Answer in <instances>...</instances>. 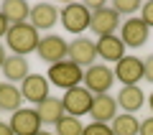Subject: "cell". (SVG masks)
<instances>
[{
	"mask_svg": "<svg viewBox=\"0 0 153 135\" xmlns=\"http://www.w3.org/2000/svg\"><path fill=\"white\" fill-rule=\"evenodd\" d=\"M46 79H49V84L54 87H61V89H74V87H79L84 82V69L82 66H76L74 61H59V64L49 66V71H46Z\"/></svg>",
	"mask_w": 153,
	"mask_h": 135,
	"instance_id": "7a4b0ae2",
	"label": "cell"
},
{
	"mask_svg": "<svg viewBox=\"0 0 153 135\" xmlns=\"http://www.w3.org/2000/svg\"><path fill=\"white\" fill-rule=\"evenodd\" d=\"M5 46L10 49V54H18V56H28L38 49L41 43V36L38 31L31 26V23H18V26H10L5 33Z\"/></svg>",
	"mask_w": 153,
	"mask_h": 135,
	"instance_id": "6da1fadb",
	"label": "cell"
},
{
	"mask_svg": "<svg viewBox=\"0 0 153 135\" xmlns=\"http://www.w3.org/2000/svg\"><path fill=\"white\" fill-rule=\"evenodd\" d=\"M54 128H56L54 130L56 135H82L84 133V122L79 117H71V115H64Z\"/></svg>",
	"mask_w": 153,
	"mask_h": 135,
	"instance_id": "7402d4cb",
	"label": "cell"
},
{
	"mask_svg": "<svg viewBox=\"0 0 153 135\" xmlns=\"http://www.w3.org/2000/svg\"><path fill=\"white\" fill-rule=\"evenodd\" d=\"M59 8L51 5V3H36V5H31V18H28V23H31L36 31H51V28L59 23Z\"/></svg>",
	"mask_w": 153,
	"mask_h": 135,
	"instance_id": "4fadbf2b",
	"label": "cell"
},
{
	"mask_svg": "<svg viewBox=\"0 0 153 135\" xmlns=\"http://www.w3.org/2000/svg\"><path fill=\"white\" fill-rule=\"evenodd\" d=\"M94 46H97V56L102 61H117L125 56V43H123V38L115 33V36H102L94 41Z\"/></svg>",
	"mask_w": 153,
	"mask_h": 135,
	"instance_id": "9a60e30c",
	"label": "cell"
},
{
	"mask_svg": "<svg viewBox=\"0 0 153 135\" xmlns=\"http://www.w3.org/2000/svg\"><path fill=\"white\" fill-rule=\"evenodd\" d=\"M82 135H115V133L107 122H89V125H84Z\"/></svg>",
	"mask_w": 153,
	"mask_h": 135,
	"instance_id": "cb8c5ba5",
	"label": "cell"
},
{
	"mask_svg": "<svg viewBox=\"0 0 153 135\" xmlns=\"http://www.w3.org/2000/svg\"><path fill=\"white\" fill-rule=\"evenodd\" d=\"M84 5H87L89 13H97V10H102V8H107V3H105V0H89V3H84Z\"/></svg>",
	"mask_w": 153,
	"mask_h": 135,
	"instance_id": "83f0119b",
	"label": "cell"
},
{
	"mask_svg": "<svg viewBox=\"0 0 153 135\" xmlns=\"http://www.w3.org/2000/svg\"><path fill=\"white\" fill-rule=\"evenodd\" d=\"M140 21L146 23L148 28H153V0H148V3L140 5Z\"/></svg>",
	"mask_w": 153,
	"mask_h": 135,
	"instance_id": "d4e9b609",
	"label": "cell"
},
{
	"mask_svg": "<svg viewBox=\"0 0 153 135\" xmlns=\"http://www.w3.org/2000/svg\"><path fill=\"white\" fill-rule=\"evenodd\" d=\"M23 94H21V87L10 84V82H3L0 84V112H18L23 107Z\"/></svg>",
	"mask_w": 153,
	"mask_h": 135,
	"instance_id": "d6986e66",
	"label": "cell"
},
{
	"mask_svg": "<svg viewBox=\"0 0 153 135\" xmlns=\"http://www.w3.org/2000/svg\"><path fill=\"white\" fill-rule=\"evenodd\" d=\"M143 79L153 84V54H148L146 59H143Z\"/></svg>",
	"mask_w": 153,
	"mask_h": 135,
	"instance_id": "484cf974",
	"label": "cell"
},
{
	"mask_svg": "<svg viewBox=\"0 0 153 135\" xmlns=\"http://www.w3.org/2000/svg\"><path fill=\"white\" fill-rule=\"evenodd\" d=\"M143 3H138V0H112V10L120 13V16H135L138 10H140Z\"/></svg>",
	"mask_w": 153,
	"mask_h": 135,
	"instance_id": "603a6c76",
	"label": "cell"
},
{
	"mask_svg": "<svg viewBox=\"0 0 153 135\" xmlns=\"http://www.w3.org/2000/svg\"><path fill=\"white\" fill-rule=\"evenodd\" d=\"M8 28H10V23H8V18L0 13V38H5V33H8Z\"/></svg>",
	"mask_w": 153,
	"mask_h": 135,
	"instance_id": "f1b7e54d",
	"label": "cell"
},
{
	"mask_svg": "<svg viewBox=\"0 0 153 135\" xmlns=\"http://www.w3.org/2000/svg\"><path fill=\"white\" fill-rule=\"evenodd\" d=\"M115 99H117V105H120L125 112L135 115L138 110L143 107V105L148 102L146 92L140 89V84H133V87H120V92L115 94Z\"/></svg>",
	"mask_w": 153,
	"mask_h": 135,
	"instance_id": "2e32d148",
	"label": "cell"
},
{
	"mask_svg": "<svg viewBox=\"0 0 153 135\" xmlns=\"http://www.w3.org/2000/svg\"><path fill=\"white\" fill-rule=\"evenodd\" d=\"M97 46H94L92 38L87 36H76L74 41L69 43V61H74L76 66H82V69H89V66L97 64Z\"/></svg>",
	"mask_w": 153,
	"mask_h": 135,
	"instance_id": "ba28073f",
	"label": "cell"
},
{
	"mask_svg": "<svg viewBox=\"0 0 153 135\" xmlns=\"http://www.w3.org/2000/svg\"><path fill=\"white\" fill-rule=\"evenodd\" d=\"M10 128L16 135H36L44 130V122L38 117L36 107H21L18 112L10 115Z\"/></svg>",
	"mask_w": 153,
	"mask_h": 135,
	"instance_id": "9c48e42d",
	"label": "cell"
},
{
	"mask_svg": "<svg viewBox=\"0 0 153 135\" xmlns=\"http://www.w3.org/2000/svg\"><path fill=\"white\" fill-rule=\"evenodd\" d=\"M5 59H8V49H5V43H0V69L5 64Z\"/></svg>",
	"mask_w": 153,
	"mask_h": 135,
	"instance_id": "4dcf8cb0",
	"label": "cell"
},
{
	"mask_svg": "<svg viewBox=\"0 0 153 135\" xmlns=\"http://www.w3.org/2000/svg\"><path fill=\"white\" fill-rule=\"evenodd\" d=\"M0 71H3V76H5V82H10V84L23 82L28 74H31V69H28V59H26V56H18V54L8 56Z\"/></svg>",
	"mask_w": 153,
	"mask_h": 135,
	"instance_id": "ac0fdd59",
	"label": "cell"
},
{
	"mask_svg": "<svg viewBox=\"0 0 153 135\" xmlns=\"http://www.w3.org/2000/svg\"><path fill=\"white\" fill-rule=\"evenodd\" d=\"M21 94L26 102L41 105L49 97V79H46V74H28L21 82Z\"/></svg>",
	"mask_w": 153,
	"mask_h": 135,
	"instance_id": "7c38bea8",
	"label": "cell"
},
{
	"mask_svg": "<svg viewBox=\"0 0 153 135\" xmlns=\"http://www.w3.org/2000/svg\"><path fill=\"white\" fill-rule=\"evenodd\" d=\"M120 38H123V43H125V49L128 46H130V49H140L143 43L151 38V28H148L140 18L133 16V18H128V21H123Z\"/></svg>",
	"mask_w": 153,
	"mask_h": 135,
	"instance_id": "8fae6325",
	"label": "cell"
},
{
	"mask_svg": "<svg viewBox=\"0 0 153 135\" xmlns=\"http://www.w3.org/2000/svg\"><path fill=\"white\" fill-rule=\"evenodd\" d=\"M138 135H153V115L146 120H140V133Z\"/></svg>",
	"mask_w": 153,
	"mask_h": 135,
	"instance_id": "4316f807",
	"label": "cell"
},
{
	"mask_svg": "<svg viewBox=\"0 0 153 135\" xmlns=\"http://www.w3.org/2000/svg\"><path fill=\"white\" fill-rule=\"evenodd\" d=\"M112 71H115V82H120L123 87H133L138 82H143V59H138L133 54H125L112 66Z\"/></svg>",
	"mask_w": 153,
	"mask_h": 135,
	"instance_id": "52a82bcc",
	"label": "cell"
},
{
	"mask_svg": "<svg viewBox=\"0 0 153 135\" xmlns=\"http://www.w3.org/2000/svg\"><path fill=\"white\" fill-rule=\"evenodd\" d=\"M0 135H16L10 128V122H0Z\"/></svg>",
	"mask_w": 153,
	"mask_h": 135,
	"instance_id": "f546056e",
	"label": "cell"
},
{
	"mask_svg": "<svg viewBox=\"0 0 153 135\" xmlns=\"http://www.w3.org/2000/svg\"><path fill=\"white\" fill-rule=\"evenodd\" d=\"M0 13L8 18L10 26H18V23H28V18H31V5H28L26 0H5V3L0 5Z\"/></svg>",
	"mask_w": 153,
	"mask_h": 135,
	"instance_id": "ffe728a7",
	"label": "cell"
},
{
	"mask_svg": "<svg viewBox=\"0 0 153 135\" xmlns=\"http://www.w3.org/2000/svg\"><path fill=\"white\" fill-rule=\"evenodd\" d=\"M92 99L94 94L89 92L87 87H74V89H66L64 97H61V102H64V110L66 115H71V117H82V115H89V110H92Z\"/></svg>",
	"mask_w": 153,
	"mask_h": 135,
	"instance_id": "8992f818",
	"label": "cell"
},
{
	"mask_svg": "<svg viewBox=\"0 0 153 135\" xmlns=\"http://www.w3.org/2000/svg\"><path fill=\"white\" fill-rule=\"evenodd\" d=\"M36 135H56V133H51V130H41V133H36Z\"/></svg>",
	"mask_w": 153,
	"mask_h": 135,
	"instance_id": "d6a6232c",
	"label": "cell"
},
{
	"mask_svg": "<svg viewBox=\"0 0 153 135\" xmlns=\"http://www.w3.org/2000/svg\"><path fill=\"white\" fill-rule=\"evenodd\" d=\"M110 128H112L115 135H138L140 133V120L135 115H130V112H120L110 122Z\"/></svg>",
	"mask_w": 153,
	"mask_h": 135,
	"instance_id": "44dd1931",
	"label": "cell"
},
{
	"mask_svg": "<svg viewBox=\"0 0 153 135\" xmlns=\"http://www.w3.org/2000/svg\"><path fill=\"white\" fill-rule=\"evenodd\" d=\"M146 105H148V107H151V115H153V92L148 94V102H146Z\"/></svg>",
	"mask_w": 153,
	"mask_h": 135,
	"instance_id": "1f68e13d",
	"label": "cell"
},
{
	"mask_svg": "<svg viewBox=\"0 0 153 135\" xmlns=\"http://www.w3.org/2000/svg\"><path fill=\"white\" fill-rule=\"evenodd\" d=\"M89 21H92V13L87 10L84 3H69V5H64L61 13H59V23L69 33H74V36H82L89 28Z\"/></svg>",
	"mask_w": 153,
	"mask_h": 135,
	"instance_id": "3957f363",
	"label": "cell"
},
{
	"mask_svg": "<svg viewBox=\"0 0 153 135\" xmlns=\"http://www.w3.org/2000/svg\"><path fill=\"white\" fill-rule=\"evenodd\" d=\"M117 110H120L117 99L107 92V94H94L89 115H92V122H107V125H110L115 117H117V115H120Z\"/></svg>",
	"mask_w": 153,
	"mask_h": 135,
	"instance_id": "5bb4252c",
	"label": "cell"
},
{
	"mask_svg": "<svg viewBox=\"0 0 153 135\" xmlns=\"http://www.w3.org/2000/svg\"><path fill=\"white\" fill-rule=\"evenodd\" d=\"M36 54H38L41 61H46L49 66H54V64H59V61L69 59V43L61 36H56V33H46V36H41V43H38Z\"/></svg>",
	"mask_w": 153,
	"mask_h": 135,
	"instance_id": "277c9868",
	"label": "cell"
},
{
	"mask_svg": "<svg viewBox=\"0 0 153 135\" xmlns=\"http://www.w3.org/2000/svg\"><path fill=\"white\" fill-rule=\"evenodd\" d=\"M36 112H38V117H41L44 125H56L66 115V110H64L61 97H51V94H49L41 105H36Z\"/></svg>",
	"mask_w": 153,
	"mask_h": 135,
	"instance_id": "e0dca14e",
	"label": "cell"
},
{
	"mask_svg": "<svg viewBox=\"0 0 153 135\" xmlns=\"http://www.w3.org/2000/svg\"><path fill=\"white\" fill-rule=\"evenodd\" d=\"M0 84H3V82H0Z\"/></svg>",
	"mask_w": 153,
	"mask_h": 135,
	"instance_id": "836d02e7",
	"label": "cell"
},
{
	"mask_svg": "<svg viewBox=\"0 0 153 135\" xmlns=\"http://www.w3.org/2000/svg\"><path fill=\"white\" fill-rule=\"evenodd\" d=\"M120 21H123V16H120V13H115L112 5H107V8H102V10L92 13L89 28H92V33H94L97 38H102V36H115V31L123 26Z\"/></svg>",
	"mask_w": 153,
	"mask_h": 135,
	"instance_id": "30bf717a",
	"label": "cell"
},
{
	"mask_svg": "<svg viewBox=\"0 0 153 135\" xmlns=\"http://www.w3.org/2000/svg\"><path fill=\"white\" fill-rule=\"evenodd\" d=\"M115 84V71L107 64H94L84 69V87L92 94H107Z\"/></svg>",
	"mask_w": 153,
	"mask_h": 135,
	"instance_id": "5b68a950",
	"label": "cell"
}]
</instances>
